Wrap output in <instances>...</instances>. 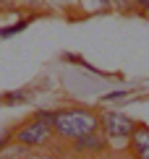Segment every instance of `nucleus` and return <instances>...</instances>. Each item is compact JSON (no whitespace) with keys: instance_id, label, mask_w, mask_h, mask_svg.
Instances as JSON below:
<instances>
[{"instance_id":"obj_1","label":"nucleus","mask_w":149,"mask_h":159,"mask_svg":"<svg viewBox=\"0 0 149 159\" xmlns=\"http://www.w3.org/2000/svg\"><path fill=\"white\" fill-rule=\"evenodd\" d=\"M99 130V115L84 107H71V110H58L52 120V136L63 141H76V138Z\"/></svg>"},{"instance_id":"obj_2","label":"nucleus","mask_w":149,"mask_h":159,"mask_svg":"<svg viewBox=\"0 0 149 159\" xmlns=\"http://www.w3.org/2000/svg\"><path fill=\"white\" fill-rule=\"evenodd\" d=\"M133 128H136V123L123 112H102L99 115V133L107 141H128Z\"/></svg>"},{"instance_id":"obj_3","label":"nucleus","mask_w":149,"mask_h":159,"mask_svg":"<svg viewBox=\"0 0 149 159\" xmlns=\"http://www.w3.org/2000/svg\"><path fill=\"white\" fill-rule=\"evenodd\" d=\"M52 138V128L47 123H39L37 117L29 123H24L21 128L16 130V141L21 146H45L47 141Z\"/></svg>"},{"instance_id":"obj_4","label":"nucleus","mask_w":149,"mask_h":159,"mask_svg":"<svg viewBox=\"0 0 149 159\" xmlns=\"http://www.w3.org/2000/svg\"><path fill=\"white\" fill-rule=\"evenodd\" d=\"M71 149H73V154H81V157H86V159H94V157H99V154H105V149H107V138L99 133V130H94V133H86V136H81L76 138V141L71 143Z\"/></svg>"},{"instance_id":"obj_5","label":"nucleus","mask_w":149,"mask_h":159,"mask_svg":"<svg viewBox=\"0 0 149 159\" xmlns=\"http://www.w3.org/2000/svg\"><path fill=\"white\" fill-rule=\"evenodd\" d=\"M128 149H131L133 159H149V125L136 123L133 133L128 136Z\"/></svg>"},{"instance_id":"obj_6","label":"nucleus","mask_w":149,"mask_h":159,"mask_svg":"<svg viewBox=\"0 0 149 159\" xmlns=\"http://www.w3.org/2000/svg\"><path fill=\"white\" fill-rule=\"evenodd\" d=\"M34 117H37L39 123H47V125L52 128V120H55V112H52V110H39V112H37Z\"/></svg>"},{"instance_id":"obj_7","label":"nucleus","mask_w":149,"mask_h":159,"mask_svg":"<svg viewBox=\"0 0 149 159\" xmlns=\"http://www.w3.org/2000/svg\"><path fill=\"white\" fill-rule=\"evenodd\" d=\"M26 99V91H8V94H5V102L8 104H21Z\"/></svg>"},{"instance_id":"obj_8","label":"nucleus","mask_w":149,"mask_h":159,"mask_svg":"<svg viewBox=\"0 0 149 159\" xmlns=\"http://www.w3.org/2000/svg\"><path fill=\"white\" fill-rule=\"evenodd\" d=\"M31 18H24V21H18L16 26H8V29H0V37H8V34H16V31H21L26 24H29Z\"/></svg>"},{"instance_id":"obj_9","label":"nucleus","mask_w":149,"mask_h":159,"mask_svg":"<svg viewBox=\"0 0 149 159\" xmlns=\"http://www.w3.org/2000/svg\"><path fill=\"white\" fill-rule=\"evenodd\" d=\"M110 5H118L120 11H126V8H131V5H133V0H110Z\"/></svg>"},{"instance_id":"obj_10","label":"nucleus","mask_w":149,"mask_h":159,"mask_svg":"<svg viewBox=\"0 0 149 159\" xmlns=\"http://www.w3.org/2000/svg\"><path fill=\"white\" fill-rule=\"evenodd\" d=\"M133 5H136L141 13H149V0H133Z\"/></svg>"},{"instance_id":"obj_11","label":"nucleus","mask_w":149,"mask_h":159,"mask_svg":"<svg viewBox=\"0 0 149 159\" xmlns=\"http://www.w3.org/2000/svg\"><path fill=\"white\" fill-rule=\"evenodd\" d=\"M16 8V0H0V11H13Z\"/></svg>"},{"instance_id":"obj_12","label":"nucleus","mask_w":149,"mask_h":159,"mask_svg":"<svg viewBox=\"0 0 149 159\" xmlns=\"http://www.w3.org/2000/svg\"><path fill=\"white\" fill-rule=\"evenodd\" d=\"M128 91H113V94H107L105 97V102H113V99H120V97H126Z\"/></svg>"},{"instance_id":"obj_13","label":"nucleus","mask_w":149,"mask_h":159,"mask_svg":"<svg viewBox=\"0 0 149 159\" xmlns=\"http://www.w3.org/2000/svg\"><path fill=\"white\" fill-rule=\"evenodd\" d=\"M16 3H21V5H39L42 0H16Z\"/></svg>"},{"instance_id":"obj_14","label":"nucleus","mask_w":149,"mask_h":159,"mask_svg":"<svg viewBox=\"0 0 149 159\" xmlns=\"http://www.w3.org/2000/svg\"><path fill=\"white\" fill-rule=\"evenodd\" d=\"M94 159H118V157H113V154H107V151H105V154H99V157H94Z\"/></svg>"},{"instance_id":"obj_15","label":"nucleus","mask_w":149,"mask_h":159,"mask_svg":"<svg viewBox=\"0 0 149 159\" xmlns=\"http://www.w3.org/2000/svg\"><path fill=\"white\" fill-rule=\"evenodd\" d=\"M63 159H86V157H81V154H73V157H71V154H68V157H63Z\"/></svg>"}]
</instances>
